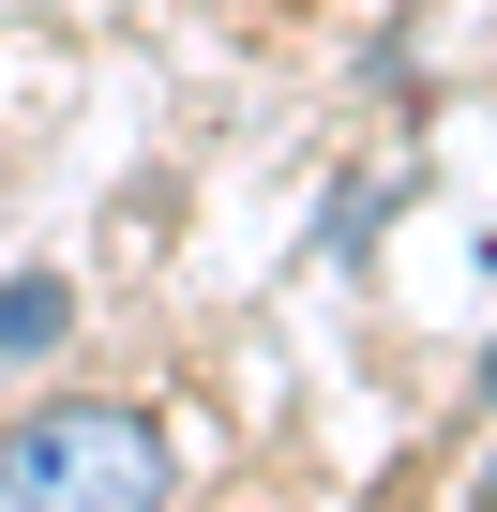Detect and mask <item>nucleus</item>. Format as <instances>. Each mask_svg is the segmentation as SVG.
Masks as SVG:
<instances>
[{
  "label": "nucleus",
  "instance_id": "f257e3e1",
  "mask_svg": "<svg viewBox=\"0 0 497 512\" xmlns=\"http://www.w3.org/2000/svg\"><path fill=\"white\" fill-rule=\"evenodd\" d=\"M166 497H181L166 422L121 392H46L0 422V512H166Z\"/></svg>",
  "mask_w": 497,
  "mask_h": 512
},
{
  "label": "nucleus",
  "instance_id": "f03ea898",
  "mask_svg": "<svg viewBox=\"0 0 497 512\" xmlns=\"http://www.w3.org/2000/svg\"><path fill=\"white\" fill-rule=\"evenodd\" d=\"M61 347H76V287L61 272H0V377H31Z\"/></svg>",
  "mask_w": 497,
  "mask_h": 512
},
{
  "label": "nucleus",
  "instance_id": "7ed1b4c3",
  "mask_svg": "<svg viewBox=\"0 0 497 512\" xmlns=\"http://www.w3.org/2000/svg\"><path fill=\"white\" fill-rule=\"evenodd\" d=\"M377 226H392V181H347V196H332V211H317V256H362V241H377Z\"/></svg>",
  "mask_w": 497,
  "mask_h": 512
},
{
  "label": "nucleus",
  "instance_id": "20e7f679",
  "mask_svg": "<svg viewBox=\"0 0 497 512\" xmlns=\"http://www.w3.org/2000/svg\"><path fill=\"white\" fill-rule=\"evenodd\" d=\"M482 407H497V347H482Z\"/></svg>",
  "mask_w": 497,
  "mask_h": 512
}]
</instances>
